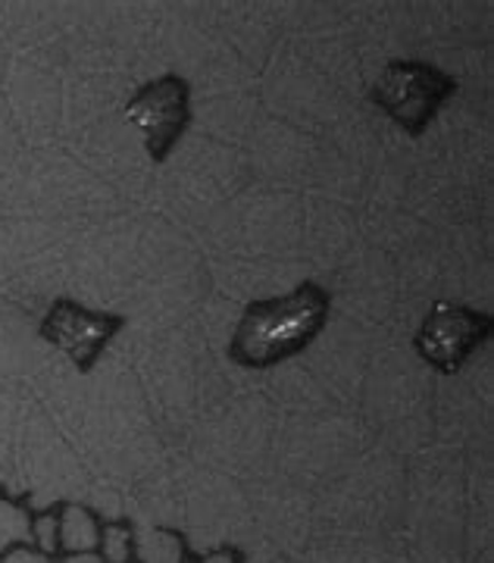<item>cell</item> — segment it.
Segmentation results:
<instances>
[{"mask_svg":"<svg viewBox=\"0 0 494 563\" xmlns=\"http://www.w3.org/2000/svg\"><path fill=\"white\" fill-rule=\"evenodd\" d=\"M125 122L144 135L147 157L166 163L191 122V85L182 76H160L125 103Z\"/></svg>","mask_w":494,"mask_h":563,"instance_id":"3957f363","label":"cell"},{"mask_svg":"<svg viewBox=\"0 0 494 563\" xmlns=\"http://www.w3.org/2000/svg\"><path fill=\"white\" fill-rule=\"evenodd\" d=\"M492 332L494 320L488 313H479L460 303H436L419 325L414 347L432 369L454 376L479 351V344L492 339Z\"/></svg>","mask_w":494,"mask_h":563,"instance_id":"277c9868","label":"cell"},{"mask_svg":"<svg viewBox=\"0 0 494 563\" xmlns=\"http://www.w3.org/2000/svg\"><path fill=\"white\" fill-rule=\"evenodd\" d=\"M0 563H57V558L44 554L35 544H17L0 558Z\"/></svg>","mask_w":494,"mask_h":563,"instance_id":"8fae6325","label":"cell"},{"mask_svg":"<svg viewBox=\"0 0 494 563\" xmlns=\"http://www.w3.org/2000/svg\"><path fill=\"white\" fill-rule=\"evenodd\" d=\"M185 539L176 532H154V561L151 563H182L185 561Z\"/></svg>","mask_w":494,"mask_h":563,"instance_id":"30bf717a","label":"cell"},{"mask_svg":"<svg viewBox=\"0 0 494 563\" xmlns=\"http://www.w3.org/2000/svg\"><path fill=\"white\" fill-rule=\"evenodd\" d=\"M122 325L125 320L119 313H100V310H88L81 303L59 298L51 303V310L41 320V339L59 347L81 373H88L107 351V344L117 339Z\"/></svg>","mask_w":494,"mask_h":563,"instance_id":"5b68a950","label":"cell"},{"mask_svg":"<svg viewBox=\"0 0 494 563\" xmlns=\"http://www.w3.org/2000/svg\"><path fill=\"white\" fill-rule=\"evenodd\" d=\"M454 95L457 81L432 63L392 60L373 85L370 101L410 139H419Z\"/></svg>","mask_w":494,"mask_h":563,"instance_id":"7a4b0ae2","label":"cell"},{"mask_svg":"<svg viewBox=\"0 0 494 563\" xmlns=\"http://www.w3.org/2000/svg\"><path fill=\"white\" fill-rule=\"evenodd\" d=\"M332 313V295L319 282H300L282 298L244 307L229 342V361L244 369H270L304 354Z\"/></svg>","mask_w":494,"mask_h":563,"instance_id":"6da1fadb","label":"cell"},{"mask_svg":"<svg viewBox=\"0 0 494 563\" xmlns=\"http://www.w3.org/2000/svg\"><path fill=\"white\" fill-rule=\"evenodd\" d=\"M17 544H32V510L0 495V558Z\"/></svg>","mask_w":494,"mask_h":563,"instance_id":"52a82bcc","label":"cell"},{"mask_svg":"<svg viewBox=\"0 0 494 563\" xmlns=\"http://www.w3.org/2000/svg\"><path fill=\"white\" fill-rule=\"evenodd\" d=\"M57 563H103L98 551H76V554H57Z\"/></svg>","mask_w":494,"mask_h":563,"instance_id":"7c38bea8","label":"cell"},{"mask_svg":"<svg viewBox=\"0 0 494 563\" xmlns=\"http://www.w3.org/2000/svg\"><path fill=\"white\" fill-rule=\"evenodd\" d=\"M32 544L57 558L59 554V507L57 510H41V514H32Z\"/></svg>","mask_w":494,"mask_h":563,"instance_id":"9c48e42d","label":"cell"},{"mask_svg":"<svg viewBox=\"0 0 494 563\" xmlns=\"http://www.w3.org/2000/svg\"><path fill=\"white\" fill-rule=\"evenodd\" d=\"M132 563H141V561H132Z\"/></svg>","mask_w":494,"mask_h":563,"instance_id":"4fadbf2b","label":"cell"},{"mask_svg":"<svg viewBox=\"0 0 494 563\" xmlns=\"http://www.w3.org/2000/svg\"><path fill=\"white\" fill-rule=\"evenodd\" d=\"M98 554L103 563H132L135 561V532L125 523L100 526Z\"/></svg>","mask_w":494,"mask_h":563,"instance_id":"ba28073f","label":"cell"},{"mask_svg":"<svg viewBox=\"0 0 494 563\" xmlns=\"http://www.w3.org/2000/svg\"><path fill=\"white\" fill-rule=\"evenodd\" d=\"M100 520L95 510L79 504H63L59 507V554H76V551H98Z\"/></svg>","mask_w":494,"mask_h":563,"instance_id":"8992f818","label":"cell"}]
</instances>
